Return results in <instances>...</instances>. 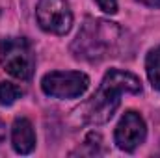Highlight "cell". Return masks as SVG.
<instances>
[{
    "instance_id": "1",
    "label": "cell",
    "mask_w": 160,
    "mask_h": 158,
    "mask_svg": "<svg viewBox=\"0 0 160 158\" xmlns=\"http://www.w3.org/2000/svg\"><path fill=\"white\" fill-rule=\"evenodd\" d=\"M142 93V82L132 73L110 69L99 89L75 110V119L82 125H104L114 117L121 104V95Z\"/></svg>"
},
{
    "instance_id": "2",
    "label": "cell",
    "mask_w": 160,
    "mask_h": 158,
    "mask_svg": "<svg viewBox=\"0 0 160 158\" xmlns=\"http://www.w3.org/2000/svg\"><path fill=\"white\" fill-rule=\"evenodd\" d=\"M123 47V30L116 22L88 17L71 45L77 60L88 63H101L108 58L119 56Z\"/></svg>"
},
{
    "instance_id": "3",
    "label": "cell",
    "mask_w": 160,
    "mask_h": 158,
    "mask_svg": "<svg viewBox=\"0 0 160 158\" xmlns=\"http://www.w3.org/2000/svg\"><path fill=\"white\" fill-rule=\"evenodd\" d=\"M0 65L13 78L30 80L36 69V54L24 37H8L0 41Z\"/></svg>"
},
{
    "instance_id": "4",
    "label": "cell",
    "mask_w": 160,
    "mask_h": 158,
    "mask_svg": "<svg viewBox=\"0 0 160 158\" xmlns=\"http://www.w3.org/2000/svg\"><path fill=\"white\" fill-rule=\"evenodd\" d=\"M89 87V77L80 71H54L45 75L41 89L54 99H77Z\"/></svg>"
},
{
    "instance_id": "5",
    "label": "cell",
    "mask_w": 160,
    "mask_h": 158,
    "mask_svg": "<svg viewBox=\"0 0 160 158\" xmlns=\"http://www.w3.org/2000/svg\"><path fill=\"white\" fill-rule=\"evenodd\" d=\"M36 15L41 28L54 36H65L73 26V11L67 0H39Z\"/></svg>"
},
{
    "instance_id": "6",
    "label": "cell",
    "mask_w": 160,
    "mask_h": 158,
    "mask_svg": "<svg viewBox=\"0 0 160 158\" xmlns=\"http://www.w3.org/2000/svg\"><path fill=\"white\" fill-rule=\"evenodd\" d=\"M145 136H147L145 121L140 114L132 110L121 117L119 125L116 126V134H114L118 147L125 153H134L145 141Z\"/></svg>"
},
{
    "instance_id": "7",
    "label": "cell",
    "mask_w": 160,
    "mask_h": 158,
    "mask_svg": "<svg viewBox=\"0 0 160 158\" xmlns=\"http://www.w3.org/2000/svg\"><path fill=\"white\" fill-rule=\"evenodd\" d=\"M11 145L19 155H30L36 149V132L26 117H17L11 126Z\"/></svg>"
},
{
    "instance_id": "8",
    "label": "cell",
    "mask_w": 160,
    "mask_h": 158,
    "mask_svg": "<svg viewBox=\"0 0 160 158\" xmlns=\"http://www.w3.org/2000/svg\"><path fill=\"white\" fill-rule=\"evenodd\" d=\"M145 71H147V78L151 82V86L157 91H160V45L157 48L149 50L145 58Z\"/></svg>"
},
{
    "instance_id": "9",
    "label": "cell",
    "mask_w": 160,
    "mask_h": 158,
    "mask_svg": "<svg viewBox=\"0 0 160 158\" xmlns=\"http://www.w3.org/2000/svg\"><path fill=\"white\" fill-rule=\"evenodd\" d=\"M78 155H88V156H97V155H102L104 149H102V136L99 132H89L84 140V145L82 149L77 151ZM75 155V153H73Z\"/></svg>"
},
{
    "instance_id": "10",
    "label": "cell",
    "mask_w": 160,
    "mask_h": 158,
    "mask_svg": "<svg viewBox=\"0 0 160 158\" xmlns=\"http://www.w3.org/2000/svg\"><path fill=\"white\" fill-rule=\"evenodd\" d=\"M22 97V89L11 82H0V106H9Z\"/></svg>"
},
{
    "instance_id": "11",
    "label": "cell",
    "mask_w": 160,
    "mask_h": 158,
    "mask_svg": "<svg viewBox=\"0 0 160 158\" xmlns=\"http://www.w3.org/2000/svg\"><path fill=\"white\" fill-rule=\"evenodd\" d=\"M95 2L99 4V7H101L104 13L114 15V13L118 11V0H95Z\"/></svg>"
},
{
    "instance_id": "12",
    "label": "cell",
    "mask_w": 160,
    "mask_h": 158,
    "mask_svg": "<svg viewBox=\"0 0 160 158\" xmlns=\"http://www.w3.org/2000/svg\"><path fill=\"white\" fill-rule=\"evenodd\" d=\"M138 2H142L149 7H160V0H138Z\"/></svg>"
},
{
    "instance_id": "13",
    "label": "cell",
    "mask_w": 160,
    "mask_h": 158,
    "mask_svg": "<svg viewBox=\"0 0 160 158\" xmlns=\"http://www.w3.org/2000/svg\"><path fill=\"white\" fill-rule=\"evenodd\" d=\"M4 140H6V125H4V121L0 119V145L4 143Z\"/></svg>"
}]
</instances>
